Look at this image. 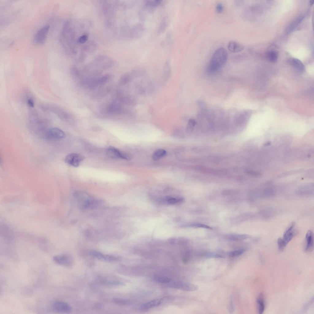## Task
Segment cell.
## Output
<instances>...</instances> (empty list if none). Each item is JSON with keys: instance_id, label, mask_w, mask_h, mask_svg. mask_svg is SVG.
Wrapping results in <instances>:
<instances>
[{"instance_id": "6da1fadb", "label": "cell", "mask_w": 314, "mask_h": 314, "mask_svg": "<svg viewBox=\"0 0 314 314\" xmlns=\"http://www.w3.org/2000/svg\"><path fill=\"white\" fill-rule=\"evenodd\" d=\"M73 24L69 20L64 23L60 36V42L65 50L69 54H76V44L75 31Z\"/></svg>"}, {"instance_id": "7a4b0ae2", "label": "cell", "mask_w": 314, "mask_h": 314, "mask_svg": "<svg viewBox=\"0 0 314 314\" xmlns=\"http://www.w3.org/2000/svg\"><path fill=\"white\" fill-rule=\"evenodd\" d=\"M227 53L223 48L217 49L213 54L207 68V72L212 74L219 71L226 63Z\"/></svg>"}, {"instance_id": "3957f363", "label": "cell", "mask_w": 314, "mask_h": 314, "mask_svg": "<svg viewBox=\"0 0 314 314\" xmlns=\"http://www.w3.org/2000/svg\"><path fill=\"white\" fill-rule=\"evenodd\" d=\"M74 197L78 206L82 209H92L97 207L99 201L87 193L82 191H77Z\"/></svg>"}, {"instance_id": "277c9868", "label": "cell", "mask_w": 314, "mask_h": 314, "mask_svg": "<svg viewBox=\"0 0 314 314\" xmlns=\"http://www.w3.org/2000/svg\"><path fill=\"white\" fill-rule=\"evenodd\" d=\"M29 122L31 128L42 138L48 128H46L45 121L36 111H32L29 114Z\"/></svg>"}, {"instance_id": "5b68a950", "label": "cell", "mask_w": 314, "mask_h": 314, "mask_svg": "<svg viewBox=\"0 0 314 314\" xmlns=\"http://www.w3.org/2000/svg\"><path fill=\"white\" fill-rule=\"evenodd\" d=\"M43 109L50 111L56 115L62 120L69 121L72 117L70 114L63 109L56 105H44L41 106Z\"/></svg>"}, {"instance_id": "8992f818", "label": "cell", "mask_w": 314, "mask_h": 314, "mask_svg": "<svg viewBox=\"0 0 314 314\" xmlns=\"http://www.w3.org/2000/svg\"><path fill=\"white\" fill-rule=\"evenodd\" d=\"M66 136L65 132L57 128H48L42 138L47 140H59L64 138Z\"/></svg>"}, {"instance_id": "52a82bcc", "label": "cell", "mask_w": 314, "mask_h": 314, "mask_svg": "<svg viewBox=\"0 0 314 314\" xmlns=\"http://www.w3.org/2000/svg\"><path fill=\"white\" fill-rule=\"evenodd\" d=\"M85 159L84 156L76 153H71L65 157L64 161L67 164L74 167H78L81 163Z\"/></svg>"}, {"instance_id": "ba28073f", "label": "cell", "mask_w": 314, "mask_h": 314, "mask_svg": "<svg viewBox=\"0 0 314 314\" xmlns=\"http://www.w3.org/2000/svg\"><path fill=\"white\" fill-rule=\"evenodd\" d=\"M106 153L108 157L112 159H121L126 160L130 159V157L128 154L120 151L112 146H110L107 148Z\"/></svg>"}, {"instance_id": "9c48e42d", "label": "cell", "mask_w": 314, "mask_h": 314, "mask_svg": "<svg viewBox=\"0 0 314 314\" xmlns=\"http://www.w3.org/2000/svg\"><path fill=\"white\" fill-rule=\"evenodd\" d=\"M297 233V230L295 228V224L292 223L285 231L283 238H281V242L284 247Z\"/></svg>"}, {"instance_id": "30bf717a", "label": "cell", "mask_w": 314, "mask_h": 314, "mask_svg": "<svg viewBox=\"0 0 314 314\" xmlns=\"http://www.w3.org/2000/svg\"><path fill=\"white\" fill-rule=\"evenodd\" d=\"M52 310L57 312L62 313H68L70 312L72 308L67 303L59 301H54L52 304Z\"/></svg>"}, {"instance_id": "8fae6325", "label": "cell", "mask_w": 314, "mask_h": 314, "mask_svg": "<svg viewBox=\"0 0 314 314\" xmlns=\"http://www.w3.org/2000/svg\"><path fill=\"white\" fill-rule=\"evenodd\" d=\"M49 29V26L46 25L40 29L34 37L35 41L37 44H44L45 42Z\"/></svg>"}, {"instance_id": "7c38bea8", "label": "cell", "mask_w": 314, "mask_h": 314, "mask_svg": "<svg viewBox=\"0 0 314 314\" xmlns=\"http://www.w3.org/2000/svg\"><path fill=\"white\" fill-rule=\"evenodd\" d=\"M53 260L56 264L66 267H71L73 264V260L71 257L66 255L54 256L53 258Z\"/></svg>"}, {"instance_id": "4fadbf2b", "label": "cell", "mask_w": 314, "mask_h": 314, "mask_svg": "<svg viewBox=\"0 0 314 314\" xmlns=\"http://www.w3.org/2000/svg\"><path fill=\"white\" fill-rule=\"evenodd\" d=\"M172 288L180 289L185 291H193L198 290L199 286L197 285L180 281L173 282L172 284Z\"/></svg>"}, {"instance_id": "5bb4252c", "label": "cell", "mask_w": 314, "mask_h": 314, "mask_svg": "<svg viewBox=\"0 0 314 314\" xmlns=\"http://www.w3.org/2000/svg\"><path fill=\"white\" fill-rule=\"evenodd\" d=\"M184 200V198L181 197L167 196L159 199V203L161 204L174 205L181 203Z\"/></svg>"}, {"instance_id": "9a60e30c", "label": "cell", "mask_w": 314, "mask_h": 314, "mask_svg": "<svg viewBox=\"0 0 314 314\" xmlns=\"http://www.w3.org/2000/svg\"><path fill=\"white\" fill-rule=\"evenodd\" d=\"M107 114H120L123 113L124 110L122 107L119 104L115 102L111 103L108 105L105 110Z\"/></svg>"}, {"instance_id": "2e32d148", "label": "cell", "mask_w": 314, "mask_h": 314, "mask_svg": "<svg viewBox=\"0 0 314 314\" xmlns=\"http://www.w3.org/2000/svg\"><path fill=\"white\" fill-rule=\"evenodd\" d=\"M162 304V298L154 300L141 305L140 307V309L142 311H146Z\"/></svg>"}, {"instance_id": "e0dca14e", "label": "cell", "mask_w": 314, "mask_h": 314, "mask_svg": "<svg viewBox=\"0 0 314 314\" xmlns=\"http://www.w3.org/2000/svg\"><path fill=\"white\" fill-rule=\"evenodd\" d=\"M305 240V250L308 252L311 251L313 250L314 247L313 236L312 231L309 230L307 232Z\"/></svg>"}, {"instance_id": "ac0fdd59", "label": "cell", "mask_w": 314, "mask_h": 314, "mask_svg": "<svg viewBox=\"0 0 314 314\" xmlns=\"http://www.w3.org/2000/svg\"><path fill=\"white\" fill-rule=\"evenodd\" d=\"M288 63L301 73L304 72V67L301 62L298 59L292 58L289 59Z\"/></svg>"}, {"instance_id": "d6986e66", "label": "cell", "mask_w": 314, "mask_h": 314, "mask_svg": "<svg viewBox=\"0 0 314 314\" xmlns=\"http://www.w3.org/2000/svg\"><path fill=\"white\" fill-rule=\"evenodd\" d=\"M228 48L229 51L234 53L240 52L242 51L244 48L242 45L234 41H232L229 42Z\"/></svg>"}, {"instance_id": "ffe728a7", "label": "cell", "mask_w": 314, "mask_h": 314, "mask_svg": "<svg viewBox=\"0 0 314 314\" xmlns=\"http://www.w3.org/2000/svg\"><path fill=\"white\" fill-rule=\"evenodd\" d=\"M121 258L118 256L109 255H104L102 253L99 260L102 261L112 262L119 261Z\"/></svg>"}, {"instance_id": "44dd1931", "label": "cell", "mask_w": 314, "mask_h": 314, "mask_svg": "<svg viewBox=\"0 0 314 314\" xmlns=\"http://www.w3.org/2000/svg\"><path fill=\"white\" fill-rule=\"evenodd\" d=\"M256 303L257 305L258 312L259 314H262L265 309V304L264 297L262 293H260L258 297Z\"/></svg>"}, {"instance_id": "7402d4cb", "label": "cell", "mask_w": 314, "mask_h": 314, "mask_svg": "<svg viewBox=\"0 0 314 314\" xmlns=\"http://www.w3.org/2000/svg\"><path fill=\"white\" fill-rule=\"evenodd\" d=\"M248 237L247 235L245 234H231L228 235L226 237L229 240L233 241H240L245 239Z\"/></svg>"}, {"instance_id": "603a6c76", "label": "cell", "mask_w": 314, "mask_h": 314, "mask_svg": "<svg viewBox=\"0 0 314 314\" xmlns=\"http://www.w3.org/2000/svg\"><path fill=\"white\" fill-rule=\"evenodd\" d=\"M167 152L165 150L162 149H158L156 150L153 153L152 155V158L154 160L157 161L165 156Z\"/></svg>"}, {"instance_id": "cb8c5ba5", "label": "cell", "mask_w": 314, "mask_h": 314, "mask_svg": "<svg viewBox=\"0 0 314 314\" xmlns=\"http://www.w3.org/2000/svg\"><path fill=\"white\" fill-rule=\"evenodd\" d=\"M133 74V71L124 75L119 80V84L121 85H124L128 83L132 79Z\"/></svg>"}, {"instance_id": "d4e9b609", "label": "cell", "mask_w": 314, "mask_h": 314, "mask_svg": "<svg viewBox=\"0 0 314 314\" xmlns=\"http://www.w3.org/2000/svg\"><path fill=\"white\" fill-rule=\"evenodd\" d=\"M119 100L121 102L124 104L129 105H134L136 102L134 98L128 96L121 97L120 98Z\"/></svg>"}, {"instance_id": "484cf974", "label": "cell", "mask_w": 314, "mask_h": 314, "mask_svg": "<svg viewBox=\"0 0 314 314\" xmlns=\"http://www.w3.org/2000/svg\"><path fill=\"white\" fill-rule=\"evenodd\" d=\"M152 279L158 283L167 284L170 282L171 279L168 277L161 276H155Z\"/></svg>"}, {"instance_id": "4316f807", "label": "cell", "mask_w": 314, "mask_h": 314, "mask_svg": "<svg viewBox=\"0 0 314 314\" xmlns=\"http://www.w3.org/2000/svg\"><path fill=\"white\" fill-rule=\"evenodd\" d=\"M267 56L269 60L272 63H275L277 60L278 54L276 52L271 51L268 52Z\"/></svg>"}, {"instance_id": "83f0119b", "label": "cell", "mask_w": 314, "mask_h": 314, "mask_svg": "<svg viewBox=\"0 0 314 314\" xmlns=\"http://www.w3.org/2000/svg\"><path fill=\"white\" fill-rule=\"evenodd\" d=\"M112 301L114 304L119 305H127L130 304L128 300L119 298H114Z\"/></svg>"}, {"instance_id": "f1b7e54d", "label": "cell", "mask_w": 314, "mask_h": 314, "mask_svg": "<svg viewBox=\"0 0 314 314\" xmlns=\"http://www.w3.org/2000/svg\"><path fill=\"white\" fill-rule=\"evenodd\" d=\"M170 69L169 63L167 62L166 63L163 70V77L165 80L168 78L170 75Z\"/></svg>"}, {"instance_id": "f546056e", "label": "cell", "mask_w": 314, "mask_h": 314, "mask_svg": "<svg viewBox=\"0 0 314 314\" xmlns=\"http://www.w3.org/2000/svg\"><path fill=\"white\" fill-rule=\"evenodd\" d=\"M196 124V122L194 119H191L189 120L186 126V131L188 133L192 132Z\"/></svg>"}, {"instance_id": "4dcf8cb0", "label": "cell", "mask_w": 314, "mask_h": 314, "mask_svg": "<svg viewBox=\"0 0 314 314\" xmlns=\"http://www.w3.org/2000/svg\"><path fill=\"white\" fill-rule=\"evenodd\" d=\"M100 282L103 285L108 286L121 285L123 283L121 282L117 281H111L104 280H101Z\"/></svg>"}, {"instance_id": "1f68e13d", "label": "cell", "mask_w": 314, "mask_h": 314, "mask_svg": "<svg viewBox=\"0 0 314 314\" xmlns=\"http://www.w3.org/2000/svg\"><path fill=\"white\" fill-rule=\"evenodd\" d=\"M245 251L244 249H239L229 252L228 255L229 257H234L239 256L243 254Z\"/></svg>"}, {"instance_id": "d6a6232c", "label": "cell", "mask_w": 314, "mask_h": 314, "mask_svg": "<svg viewBox=\"0 0 314 314\" xmlns=\"http://www.w3.org/2000/svg\"><path fill=\"white\" fill-rule=\"evenodd\" d=\"M89 36L87 33H84L79 36L77 40L78 44H84L87 42Z\"/></svg>"}, {"instance_id": "836d02e7", "label": "cell", "mask_w": 314, "mask_h": 314, "mask_svg": "<svg viewBox=\"0 0 314 314\" xmlns=\"http://www.w3.org/2000/svg\"><path fill=\"white\" fill-rule=\"evenodd\" d=\"M205 257L209 258H224L225 256L219 254L213 253H209L205 254L204 255Z\"/></svg>"}, {"instance_id": "e575fe53", "label": "cell", "mask_w": 314, "mask_h": 314, "mask_svg": "<svg viewBox=\"0 0 314 314\" xmlns=\"http://www.w3.org/2000/svg\"><path fill=\"white\" fill-rule=\"evenodd\" d=\"M187 226L188 227H193L204 228L210 229H212V228L210 227L208 225H206L205 224L200 223H193L189 224Z\"/></svg>"}, {"instance_id": "d590c367", "label": "cell", "mask_w": 314, "mask_h": 314, "mask_svg": "<svg viewBox=\"0 0 314 314\" xmlns=\"http://www.w3.org/2000/svg\"><path fill=\"white\" fill-rule=\"evenodd\" d=\"M302 19V18H301V17H300L299 18L297 19L296 21H295L291 25L289 26V31H290L295 28V27L301 21Z\"/></svg>"}, {"instance_id": "8d00e7d4", "label": "cell", "mask_w": 314, "mask_h": 314, "mask_svg": "<svg viewBox=\"0 0 314 314\" xmlns=\"http://www.w3.org/2000/svg\"><path fill=\"white\" fill-rule=\"evenodd\" d=\"M224 7L223 4L220 2L218 3L216 6V11L217 13H222Z\"/></svg>"}, {"instance_id": "74e56055", "label": "cell", "mask_w": 314, "mask_h": 314, "mask_svg": "<svg viewBox=\"0 0 314 314\" xmlns=\"http://www.w3.org/2000/svg\"><path fill=\"white\" fill-rule=\"evenodd\" d=\"M27 103L29 107L31 108L34 107V102L33 100L31 98H29L27 99Z\"/></svg>"}, {"instance_id": "f35d334b", "label": "cell", "mask_w": 314, "mask_h": 314, "mask_svg": "<svg viewBox=\"0 0 314 314\" xmlns=\"http://www.w3.org/2000/svg\"><path fill=\"white\" fill-rule=\"evenodd\" d=\"M230 304V305L229 307V311L231 312H233L234 309L233 303L231 301Z\"/></svg>"}, {"instance_id": "ab89813d", "label": "cell", "mask_w": 314, "mask_h": 314, "mask_svg": "<svg viewBox=\"0 0 314 314\" xmlns=\"http://www.w3.org/2000/svg\"><path fill=\"white\" fill-rule=\"evenodd\" d=\"M101 304H94L93 307L94 308L97 309L101 308Z\"/></svg>"}, {"instance_id": "60d3db41", "label": "cell", "mask_w": 314, "mask_h": 314, "mask_svg": "<svg viewBox=\"0 0 314 314\" xmlns=\"http://www.w3.org/2000/svg\"><path fill=\"white\" fill-rule=\"evenodd\" d=\"M314 2V0H311L310 1V5H312L313 4Z\"/></svg>"}]
</instances>
